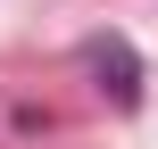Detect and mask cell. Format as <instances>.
<instances>
[{
  "label": "cell",
  "mask_w": 158,
  "mask_h": 149,
  "mask_svg": "<svg viewBox=\"0 0 158 149\" xmlns=\"http://www.w3.org/2000/svg\"><path fill=\"white\" fill-rule=\"evenodd\" d=\"M83 58L100 66V91H108L117 108H133V100H142V66H133V41H125V33H92V41H83Z\"/></svg>",
  "instance_id": "1"
}]
</instances>
